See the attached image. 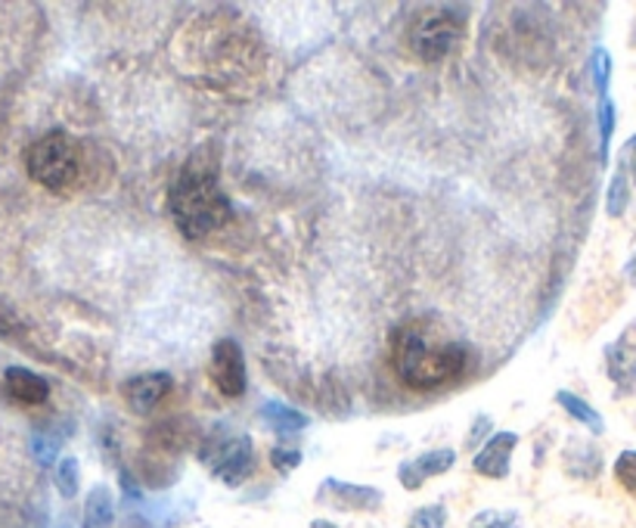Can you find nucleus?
Masks as SVG:
<instances>
[{"label": "nucleus", "instance_id": "1", "mask_svg": "<svg viewBox=\"0 0 636 528\" xmlns=\"http://www.w3.org/2000/svg\"><path fill=\"white\" fill-rule=\"evenodd\" d=\"M470 358V342L444 336L432 317H413L407 323H401L392 336L394 373L404 386L420 392L444 389L466 377Z\"/></svg>", "mask_w": 636, "mask_h": 528}, {"label": "nucleus", "instance_id": "2", "mask_svg": "<svg viewBox=\"0 0 636 528\" xmlns=\"http://www.w3.org/2000/svg\"><path fill=\"white\" fill-rule=\"evenodd\" d=\"M168 211L186 240H205L228 225L233 206L221 190V162L214 143H202L196 152H190L178 181L168 190Z\"/></svg>", "mask_w": 636, "mask_h": 528}, {"label": "nucleus", "instance_id": "3", "mask_svg": "<svg viewBox=\"0 0 636 528\" xmlns=\"http://www.w3.org/2000/svg\"><path fill=\"white\" fill-rule=\"evenodd\" d=\"M26 168L34 183H41L44 190L62 193L78 181V152L75 140L65 131H47L38 137L26 152Z\"/></svg>", "mask_w": 636, "mask_h": 528}, {"label": "nucleus", "instance_id": "4", "mask_svg": "<svg viewBox=\"0 0 636 528\" xmlns=\"http://www.w3.org/2000/svg\"><path fill=\"white\" fill-rule=\"evenodd\" d=\"M463 34H466L463 10L460 7H438V10H428L416 19V26L410 31V47L423 62L438 66L454 53V47L463 41Z\"/></svg>", "mask_w": 636, "mask_h": 528}, {"label": "nucleus", "instance_id": "5", "mask_svg": "<svg viewBox=\"0 0 636 528\" xmlns=\"http://www.w3.org/2000/svg\"><path fill=\"white\" fill-rule=\"evenodd\" d=\"M199 460L212 469L214 479L236 488L255 472V445L252 436H228V426H218L202 441Z\"/></svg>", "mask_w": 636, "mask_h": 528}, {"label": "nucleus", "instance_id": "6", "mask_svg": "<svg viewBox=\"0 0 636 528\" xmlns=\"http://www.w3.org/2000/svg\"><path fill=\"white\" fill-rule=\"evenodd\" d=\"M212 382L224 398H240L249 386V373H245V351L236 339H218L212 346V363H209Z\"/></svg>", "mask_w": 636, "mask_h": 528}, {"label": "nucleus", "instance_id": "7", "mask_svg": "<svg viewBox=\"0 0 636 528\" xmlns=\"http://www.w3.org/2000/svg\"><path fill=\"white\" fill-rule=\"evenodd\" d=\"M317 504L333 510H349V514H376L385 504V495L376 485H354L326 476L317 488Z\"/></svg>", "mask_w": 636, "mask_h": 528}, {"label": "nucleus", "instance_id": "8", "mask_svg": "<svg viewBox=\"0 0 636 528\" xmlns=\"http://www.w3.org/2000/svg\"><path fill=\"white\" fill-rule=\"evenodd\" d=\"M606 373L615 382L618 395L636 392V323H627L624 332L606 346Z\"/></svg>", "mask_w": 636, "mask_h": 528}, {"label": "nucleus", "instance_id": "9", "mask_svg": "<svg viewBox=\"0 0 636 528\" xmlns=\"http://www.w3.org/2000/svg\"><path fill=\"white\" fill-rule=\"evenodd\" d=\"M174 386V377L168 370H150V373H137L124 382V405L137 417H147L152 410L159 408L165 401V395L171 392Z\"/></svg>", "mask_w": 636, "mask_h": 528}, {"label": "nucleus", "instance_id": "10", "mask_svg": "<svg viewBox=\"0 0 636 528\" xmlns=\"http://www.w3.org/2000/svg\"><path fill=\"white\" fill-rule=\"evenodd\" d=\"M456 464L454 448H432V451L420 454V457H410L397 467V482L404 485L407 491H420L428 479L451 472Z\"/></svg>", "mask_w": 636, "mask_h": 528}, {"label": "nucleus", "instance_id": "11", "mask_svg": "<svg viewBox=\"0 0 636 528\" xmlns=\"http://www.w3.org/2000/svg\"><path fill=\"white\" fill-rule=\"evenodd\" d=\"M518 448V436L503 429V432H494L487 438L485 445L475 451V460H472V469L485 479H506L509 476V460H513V451Z\"/></svg>", "mask_w": 636, "mask_h": 528}, {"label": "nucleus", "instance_id": "12", "mask_svg": "<svg viewBox=\"0 0 636 528\" xmlns=\"http://www.w3.org/2000/svg\"><path fill=\"white\" fill-rule=\"evenodd\" d=\"M3 386L7 392L13 395L19 405H44L50 398V382L44 377H38L29 367H7L3 373Z\"/></svg>", "mask_w": 636, "mask_h": 528}, {"label": "nucleus", "instance_id": "13", "mask_svg": "<svg viewBox=\"0 0 636 528\" xmlns=\"http://www.w3.org/2000/svg\"><path fill=\"white\" fill-rule=\"evenodd\" d=\"M565 472L572 479L590 482V479H596L603 472V451L593 441H587V438H572L565 445Z\"/></svg>", "mask_w": 636, "mask_h": 528}, {"label": "nucleus", "instance_id": "14", "mask_svg": "<svg viewBox=\"0 0 636 528\" xmlns=\"http://www.w3.org/2000/svg\"><path fill=\"white\" fill-rule=\"evenodd\" d=\"M258 417H261V422H264L271 432H276V436H295V432H304V429L311 426L307 414L289 408L283 401H264L261 410H258Z\"/></svg>", "mask_w": 636, "mask_h": 528}, {"label": "nucleus", "instance_id": "15", "mask_svg": "<svg viewBox=\"0 0 636 528\" xmlns=\"http://www.w3.org/2000/svg\"><path fill=\"white\" fill-rule=\"evenodd\" d=\"M115 519V498L107 485H93L91 495L84 500V516L81 528H109Z\"/></svg>", "mask_w": 636, "mask_h": 528}, {"label": "nucleus", "instance_id": "16", "mask_svg": "<svg viewBox=\"0 0 636 528\" xmlns=\"http://www.w3.org/2000/svg\"><path fill=\"white\" fill-rule=\"evenodd\" d=\"M556 405H559V408L572 417V420H577L581 426H587L593 436H603V432H606V420H603V414L593 408L590 401H584L581 395L568 392V389H559V392H556Z\"/></svg>", "mask_w": 636, "mask_h": 528}, {"label": "nucleus", "instance_id": "17", "mask_svg": "<svg viewBox=\"0 0 636 528\" xmlns=\"http://www.w3.org/2000/svg\"><path fill=\"white\" fill-rule=\"evenodd\" d=\"M627 206H630V178H627L624 168H618V171L612 175V181H608L606 211L612 218H622Z\"/></svg>", "mask_w": 636, "mask_h": 528}, {"label": "nucleus", "instance_id": "18", "mask_svg": "<svg viewBox=\"0 0 636 528\" xmlns=\"http://www.w3.org/2000/svg\"><path fill=\"white\" fill-rule=\"evenodd\" d=\"M596 124H599V162L606 166L608 162V143H612V135H615V103L612 97H599V106H596Z\"/></svg>", "mask_w": 636, "mask_h": 528}, {"label": "nucleus", "instance_id": "19", "mask_svg": "<svg viewBox=\"0 0 636 528\" xmlns=\"http://www.w3.org/2000/svg\"><path fill=\"white\" fill-rule=\"evenodd\" d=\"M57 488H60V495L65 500H72L78 495V488H81V467H78L75 457H62L60 464H57Z\"/></svg>", "mask_w": 636, "mask_h": 528}, {"label": "nucleus", "instance_id": "20", "mask_svg": "<svg viewBox=\"0 0 636 528\" xmlns=\"http://www.w3.org/2000/svg\"><path fill=\"white\" fill-rule=\"evenodd\" d=\"M590 76H593V88H596V93H599V97H606L608 81H612V57H608L606 47H593Z\"/></svg>", "mask_w": 636, "mask_h": 528}, {"label": "nucleus", "instance_id": "21", "mask_svg": "<svg viewBox=\"0 0 636 528\" xmlns=\"http://www.w3.org/2000/svg\"><path fill=\"white\" fill-rule=\"evenodd\" d=\"M470 528H522V516L515 510H482L472 516Z\"/></svg>", "mask_w": 636, "mask_h": 528}, {"label": "nucleus", "instance_id": "22", "mask_svg": "<svg viewBox=\"0 0 636 528\" xmlns=\"http://www.w3.org/2000/svg\"><path fill=\"white\" fill-rule=\"evenodd\" d=\"M447 526V507L444 504H425L413 510L407 519V528H444Z\"/></svg>", "mask_w": 636, "mask_h": 528}, {"label": "nucleus", "instance_id": "23", "mask_svg": "<svg viewBox=\"0 0 636 528\" xmlns=\"http://www.w3.org/2000/svg\"><path fill=\"white\" fill-rule=\"evenodd\" d=\"M267 460H271V467L276 469L280 476H289L292 469L302 467V451H299V448H286V445H273Z\"/></svg>", "mask_w": 636, "mask_h": 528}, {"label": "nucleus", "instance_id": "24", "mask_svg": "<svg viewBox=\"0 0 636 528\" xmlns=\"http://www.w3.org/2000/svg\"><path fill=\"white\" fill-rule=\"evenodd\" d=\"M62 436H65V426H62L60 432H44V436H38L34 438V457L44 464V467H50L53 460H57V451H60V445H62Z\"/></svg>", "mask_w": 636, "mask_h": 528}, {"label": "nucleus", "instance_id": "25", "mask_svg": "<svg viewBox=\"0 0 636 528\" xmlns=\"http://www.w3.org/2000/svg\"><path fill=\"white\" fill-rule=\"evenodd\" d=\"M615 479L622 482V488L636 495V451L618 454V460H615Z\"/></svg>", "mask_w": 636, "mask_h": 528}, {"label": "nucleus", "instance_id": "26", "mask_svg": "<svg viewBox=\"0 0 636 528\" xmlns=\"http://www.w3.org/2000/svg\"><path fill=\"white\" fill-rule=\"evenodd\" d=\"M491 436H494V420H491L487 414H478L475 422H472L470 436H466V448H470V451H478Z\"/></svg>", "mask_w": 636, "mask_h": 528}, {"label": "nucleus", "instance_id": "27", "mask_svg": "<svg viewBox=\"0 0 636 528\" xmlns=\"http://www.w3.org/2000/svg\"><path fill=\"white\" fill-rule=\"evenodd\" d=\"M622 168L627 171V178H630V183H636V135L624 143L622 150Z\"/></svg>", "mask_w": 636, "mask_h": 528}, {"label": "nucleus", "instance_id": "28", "mask_svg": "<svg viewBox=\"0 0 636 528\" xmlns=\"http://www.w3.org/2000/svg\"><path fill=\"white\" fill-rule=\"evenodd\" d=\"M624 277H627V283H630V287L636 289V252H634V256H630V261L624 265Z\"/></svg>", "mask_w": 636, "mask_h": 528}, {"label": "nucleus", "instance_id": "29", "mask_svg": "<svg viewBox=\"0 0 636 528\" xmlns=\"http://www.w3.org/2000/svg\"><path fill=\"white\" fill-rule=\"evenodd\" d=\"M311 528H339V526H333V522H326V519H314V522H311Z\"/></svg>", "mask_w": 636, "mask_h": 528}]
</instances>
